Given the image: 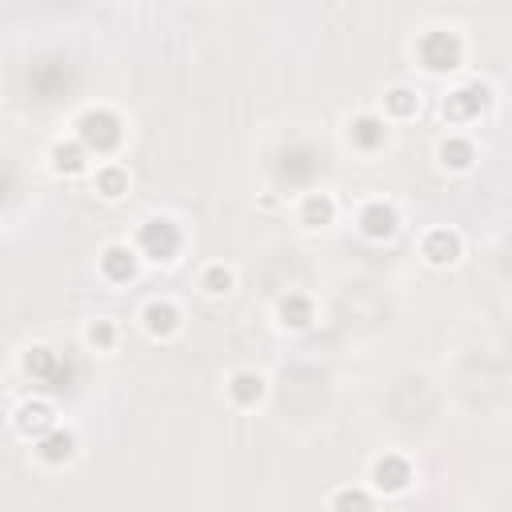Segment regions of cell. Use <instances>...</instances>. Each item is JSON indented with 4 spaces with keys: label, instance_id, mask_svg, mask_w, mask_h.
<instances>
[{
    "label": "cell",
    "instance_id": "cell-20",
    "mask_svg": "<svg viewBox=\"0 0 512 512\" xmlns=\"http://www.w3.org/2000/svg\"><path fill=\"white\" fill-rule=\"evenodd\" d=\"M196 288H200V296H208V300H228V296L236 292V268L224 264V260H208V264L200 268V276H196Z\"/></svg>",
    "mask_w": 512,
    "mask_h": 512
},
{
    "label": "cell",
    "instance_id": "cell-1",
    "mask_svg": "<svg viewBox=\"0 0 512 512\" xmlns=\"http://www.w3.org/2000/svg\"><path fill=\"white\" fill-rule=\"evenodd\" d=\"M72 136H76L92 156L116 160V152L124 148V120H120L112 108L96 104V108H84V112L72 120Z\"/></svg>",
    "mask_w": 512,
    "mask_h": 512
},
{
    "label": "cell",
    "instance_id": "cell-16",
    "mask_svg": "<svg viewBox=\"0 0 512 512\" xmlns=\"http://www.w3.org/2000/svg\"><path fill=\"white\" fill-rule=\"evenodd\" d=\"M272 316H276V328H284V332H308L316 324V300L308 292H284L276 300Z\"/></svg>",
    "mask_w": 512,
    "mask_h": 512
},
{
    "label": "cell",
    "instance_id": "cell-4",
    "mask_svg": "<svg viewBox=\"0 0 512 512\" xmlns=\"http://www.w3.org/2000/svg\"><path fill=\"white\" fill-rule=\"evenodd\" d=\"M488 108H492V88L484 80H464V84L448 88L444 100H440V116L448 120V128H468Z\"/></svg>",
    "mask_w": 512,
    "mask_h": 512
},
{
    "label": "cell",
    "instance_id": "cell-11",
    "mask_svg": "<svg viewBox=\"0 0 512 512\" xmlns=\"http://www.w3.org/2000/svg\"><path fill=\"white\" fill-rule=\"evenodd\" d=\"M48 168H52V176H60V180L92 176V152H88L76 136H60V140L48 144Z\"/></svg>",
    "mask_w": 512,
    "mask_h": 512
},
{
    "label": "cell",
    "instance_id": "cell-17",
    "mask_svg": "<svg viewBox=\"0 0 512 512\" xmlns=\"http://www.w3.org/2000/svg\"><path fill=\"white\" fill-rule=\"evenodd\" d=\"M476 160H480V152H476V144H472L468 132H444L436 140V164L444 172H468Z\"/></svg>",
    "mask_w": 512,
    "mask_h": 512
},
{
    "label": "cell",
    "instance_id": "cell-2",
    "mask_svg": "<svg viewBox=\"0 0 512 512\" xmlns=\"http://www.w3.org/2000/svg\"><path fill=\"white\" fill-rule=\"evenodd\" d=\"M132 248L140 252V260L168 268L184 252V232H180V224L172 216H144L136 236H132Z\"/></svg>",
    "mask_w": 512,
    "mask_h": 512
},
{
    "label": "cell",
    "instance_id": "cell-19",
    "mask_svg": "<svg viewBox=\"0 0 512 512\" xmlns=\"http://www.w3.org/2000/svg\"><path fill=\"white\" fill-rule=\"evenodd\" d=\"M420 108H424V100H420V88H412V84H392L380 96V116L388 124H408L420 116Z\"/></svg>",
    "mask_w": 512,
    "mask_h": 512
},
{
    "label": "cell",
    "instance_id": "cell-24",
    "mask_svg": "<svg viewBox=\"0 0 512 512\" xmlns=\"http://www.w3.org/2000/svg\"><path fill=\"white\" fill-rule=\"evenodd\" d=\"M456 512H460V508H456Z\"/></svg>",
    "mask_w": 512,
    "mask_h": 512
},
{
    "label": "cell",
    "instance_id": "cell-18",
    "mask_svg": "<svg viewBox=\"0 0 512 512\" xmlns=\"http://www.w3.org/2000/svg\"><path fill=\"white\" fill-rule=\"evenodd\" d=\"M296 224L304 232H324L328 224H336V200H332V192H324V188L304 192L300 204H296Z\"/></svg>",
    "mask_w": 512,
    "mask_h": 512
},
{
    "label": "cell",
    "instance_id": "cell-8",
    "mask_svg": "<svg viewBox=\"0 0 512 512\" xmlns=\"http://www.w3.org/2000/svg\"><path fill=\"white\" fill-rule=\"evenodd\" d=\"M356 228H360L364 240L384 244V240H392V236L400 232V208H396L392 200H384V196H372V200L356 212Z\"/></svg>",
    "mask_w": 512,
    "mask_h": 512
},
{
    "label": "cell",
    "instance_id": "cell-12",
    "mask_svg": "<svg viewBox=\"0 0 512 512\" xmlns=\"http://www.w3.org/2000/svg\"><path fill=\"white\" fill-rule=\"evenodd\" d=\"M224 396H228L232 408L252 412V408H260L264 396H268V376L256 372V368H232L228 380H224Z\"/></svg>",
    "mask_w": 512,
    "mask_h": 512
},
{
    "label": "cell",
    "instance_id": "cell-5",
    "mask_svg": "<svg viewBox=\"0 0 512 512\" xmlns=\"http://www.w3.org/2000/svg\"><path fill=\"white\" fill-rule=\"evenodd\" d=\"M412 484H416V468H412V460L400 456V452H380V456L368 464V488H372L376 496H384V500L404 496Z\"/></svg>",
    "mask_w": 512,
    "mask_h": 512
},
{
    "label": "cell",
    "instance_id": "cell-7",
    "mask_svg": "<svg viewBox=\"0 0 512 512\" xmlns=\"http://www.w3.org/2000/svg\"><path fill=\"white\" fill-rule=\"evenodd\" d=\"M52 428H60V412L48 396H28L12 408V432L24 436L28 444H36L40 436H48Z\"/></svg>",
    "mask_w": 512,
    "mask_h": 512
},
{
    "label": "cell",
    "instance_id": "cell-14",
    "mask_svg": "<svg viewBox=\"0 0 512 512\" xmlns=\"http://www.w3.org/2000/svg\"><path fill=\"white\" fill-rule=\"evenodd\" d=\"M32 452H36V460H40L44 468H64V464L76 460V452H80V436H76L68 424H60V428H52L48 436H40V440L32 444Z\"/></svg>",
    "mask_w": 512,
    "mask_h": 512
},
{
    "label": "cell",
    "instance_id": "cell-3",
    "mask_svg": "<svg viewBox=\"0 0 512 512\" xmlns=\"http://www.w3.org/2000/svg\"><path fill=\"white\" fill-rule=\"evenodd\" d=\"M464 52H468V44H464V36H460L456 28H428V32H420L416 44H412L416 64H420L424 72H432V76L456 72V68L464 64Z\"/></svg>",
    "mask_w": 512,
    "mask_h": 512
},
{
    "label": "cell",
    "instance_id": "cell-13",
    "mask_svg": "<svg viewBox=\"0 0 512 512\" xmlns=\"http://www.w3.org/2000/svg\"><path fill=\"white\" fill-rule=\"evenodd\" d=\"M388 136H392V128H388V120L380 112H360V116L348 120V144L360 156H376L388 144Z\"/></svg>",
    "mask_w": 512,
    "mask_h": 512
},
{
    "label": "cell",
    "instance_id": "cell-22",
    "mask_svg": "<svg viewBox=\"0 0 512 512\" xmlns=\"http://www.w3.org/2000/svg\"><path fill=\"white\" fill-rule=\"evenodd\" d=\"M376 492L372 488H360V484H344L328 496V512H376Z\"/></svg>",
    "mask_w": 512,
    "mask_h": 512
},
{
    "label": "cell",
    "instance_id": "cell-10",
    "mask_svg": "<svg viewBox=\"0 0 512 512\" xmlns=\"http://www.w3.org/2000/svg\"><path fill=\"white\" fill-rule=\"evenodd\" d=\"M140 252L128 244V240H112V244H104L100 248V256H96V272H100V280H108V284H132L136 276H140Z\"/></svg>",
    "mask_w": 512,
    "mask_h": 512
},
{
    "label": "cell",
    "instance_id": "cell-15",
    "mask_svg": "<svg viewBox=\"0 0 512 512\" xmlns=\"http://www.w3.org/2000/svg\"><path fill=\"white\" fill-rule=\"evenodd\" d=\"M88 184H92V192H96L104 204H120V200L128 196V188H132V172H128V164H120V160H100V164L92 168Z\"/></svg>",
    "mask_w": 512,
    "mask_h": 512
},
{
    "label": "cell",
    "instance_id": "cell-23",
    "mask_svg": "<svg viewBox=\"0 0 512 512\" xmlns=\"http://www.w3.org/2000/svg\"><path fill=\"white\" fill-rule=\"evenodd\" d=\"M52 364H56V352L44 348V344H32V348L24 352V372H32V376H44Z\"/></svg>",
    "mask_w": 512,
    "mask_h": 512
},
{
    "label": "cell",
    "instance_id": "cell-21",
    "mask_svg": "<svg viewBox=\"0 0 512 512\" xmlns=\"http://www.w3.org/2000/svg\"><path fill=\"white\" fill-rule=\"evenodd\" d=\"M80 340H84V348H88V352L108 356V352H116V344H120V324H116L112 316H92V320L84 324Z\"/></svg>",
    "mask_w": 512,
    "mask_h": 512
},
{
    "label": "cell",
    "instance_id": "cell-6",
    "mask_svg": "<svg viewBox=\"0 0 512 512\" xmlns=\"http://www.w3.org/2000/svg\"><path fill=\"white\" fill-rule=\"evenodd\" d=\"M136 320H140V332H144L148 340L168 344V340H176L180 328H184V308H180L176 300H168V296H152V300H144V308L136 312Z\"/></svg>",
    "mask_w": 512,
    "mask_h": 512
},
{
    "label": "cell",
    "instance_id": "cell-9",
    "mask_svg": "<svg viewBox=\"0 0 512 512\" xmlns=\"http://www.w3.org/2000/svg\"><path fill=\"white\" fill-rule=\"evenodd\" d=\"M460 256H464V236L452 224H436L420 236V260L428 268H452L460 264Z\"/></svg>",
    "mask_w": 512,
    "mask_h": 512
}]
</instances>
